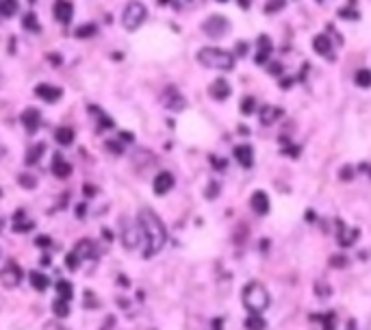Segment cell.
<instances>
[{"label": "cell", "instance_id": "obj_45", "mask_svg": "<svg viewBox=\"0 0 371 330\" xmlns=\"http://www.w3.org/2000/svg\"><path fill=\"white\" fill-rule=\"evenodd\" d=\"M83 194L89 196V198L96 196V187H94V185H85V187H83Z\"/></svg>", "mask_w": 371, "mask_h": 330}, {"label": "cell", "instance_id": "obj_57", "mask_svg": "<svg viewBox=\"0 0 371 330\" xmlns=\"http://www.w3.org/2000/svg\"><path fill=\"white\" fill-rule=\"evenodd\" d=\"M367 172H369V176H371V168H369V170H367Z\"/></svg>", "mask_w": 371, "mask_h": 330}, {"label": "cell", "instance_id": "obj_49", "mask_svg": "<svg viewBox=\"0 0 371 330\" xmlns=\"http://www.w3.org/2000/svg\"><path fill=\"white\" fill-rule=\"evenodd\" d=\"M280 70H282V68H280V63H276V61L269 66V72H271V74H280Z\"/></svg>", "mask_w": 371, "mask_h": 330}, {"label": "cell", "instance_id": "obj_56", "mask_svg": "<svg viewBox=\"0 0 371 330\" xmlns=\"http://www.w3.org/2000/svg\"><path fill=\"white\" fill-rule=\"evenodd\" d=\"M217 3H228V0H217Z\"/></svg>", "mask_w": 371, "mask_h": 330}, {"label": "cell", "instance_id": "obj_8", "mask_svg": "<svg viewBox=\"0 0 371 330\" xmlns=\"http://www.w3.org/2000/svg\"><path fill=\"white\" fill-rule=\"evenodd\" d=\"M54 11V17L61 22V24H68L72 20V15H74V5H72V0H57L52 7Z\"/></svg>", "mask_w": 371, "mask_h": 330}, {"label": "cell", "instance_id": "obj_37", "mask_svg": "<svg viewBox=\"0 0 371 330\" xmlns=\"http://www.w3.org/2000/svg\"><path fill=\"white\" fill-rule=\"evenodd\" d=\"M78 263H80V259H78V254L76 252H70L68 256H66V265L70 270H76L78 267Z\"/></svg>", "mask_w": 371, "mask_h": 330}, {"label": "cell", "instance_id": "obj_26", "mask_svg": "<svg viewBox=\"0 0 371 330\" xmlns=\"http://www.w3.org/2000/svg\"><path fill=\"white\" fill-rule=\"evenodd\" d=\"M354 82L358 87H371V70L369 68H360L356 70V74H354Z\"/></svg>", "mask_w": 371, "mask_h": 330}, {"label": "cell", "instance_id": "obj_23", "mask_svg": "<svg viewBox=\"0 0 371 330\" xmlns=\"http://www.w3.org/2000/svg\"><path fill=\"white\" fill-rule=\"evenodd\" d=\"M43 150H46V143H35V146H31V148L26 150V157H24L26 165H35V163H37L41 159Z\"/></svg>", "mask_w": 371, "mask_h": 330}, {"label": "cell", "instance_id": "obj_1", "mask_svg": "<svg viewBox=\"0 0 371 330\" xmlns=\"http://www.w3.org/2000/svg\"><path fill=\"white\" fill-rule=\"evenodd\" d=\"M139 226H141V235H143V256L150 259L163 250V245L167 241V233L165 226L159 219V215L150 209H141L139 211Z\"/></svg>", "mask_w": 371, "mask_h": 330}, {"label": "cell", "instance_id": "obj_5", "mask_svg": "<svg viewBox=\"0 0 371 330\" xmlns=\"http://www.w3.org/2000/svg\"><path fill=\"white\" fill-rule=\"evenodd\" d=\"M228 29H230V22L226 20L224 15H211V17H206L204 24H202L204 35H209L213 39H222L224 35L228 33Z\"/></svg>", "mask_w": 371, "mask_h": 330}, {"label": "cell", "instance_id": "obj_17", "mask_svg": "<svg viewBox=\"0 0 371 330\" xmlns=\"http://www.w3.org/2000/svg\"><path fill=\"white\" fill-rule=\"evenodd\" d=\"M271 39L267 37V35H260L258 37V52H256V57L254 61L258 63V66H265V61L269 59V54H271Z\"/></svg>", "mask_w": 371, "mask_h": 330}, {"label": "cell", "instance_id": "obj_50", "mask_svg": "<svg viewBox=\"0 0 371 330\" xmlns=\"http://www.w3.org/2000/svg\"><path fill=\"white\" fill-rule=\"evenodd\" d=\"M48 59L54 61V66H59V63H61V57H59V54H48Z\"/></svg>", "mask_w": 371, "mask_h": 330}, {"label": "cell", "instance_id": "obj_51", "mask_svg": "<svg viewBox=\"0 0 371 330\" xmlns=\"http://www.w3.org/2000/svg\"><path fill=\"white\" fill-rule=\"evenodd\" d=\"M280 87H291V78H282L280 80Z\"/></svg>", "mask_w": 371, "mask_h": 330}, {"label": "cell", "instance_id": "obj_46", "mask_svg": "<svg viewBox=\"0 0 371 330\" xmlns=\"http://www.w3.org/2000/svg\"><path fill=\"white\" fill-rule=\"evenodd\" d=\"M211 163H213V165H217V170H224V168H226V161L217 159V157H211Z\"/></svg>", "mask_w": 371, "mask_h": 330}, {"label": "cell", "instance_id": "obj_9", "mask_svg": "<svg viewBox=\"0 0 371 330\" xmlns=\"http://www.w3.org/2000/svg\"><path fill=\"white\" fill-rule=\"evenodd\" d=\"M143 241V235H141V226L137 222V226H130V228H126L124 235H122V243L126 250H135L139 243Z\"/></svg>", "mask_w": 371, "mask_h": 330}, {"label": "cell", "instance_id": "obj_13", "mask_svg": "<svg viewBox=\"0 0 371 330\" xmlns=\"http://www.w3.org/2000/svg\"><path fill=\"white\" fill-rule=\"evenodd\" d=\"M35 94H37V98L46 100V102H57L63 91L59 87H54V85H48V82H41V85L35 87Z\"/></svg>", "mask_w": 371, "mask_h": 330}, {"label": "cell", "instance_id": "obj_33", "mask_svg": "<svg viewBox=\"0 0 371 330\" xmlns=\"http://www.w3.org/2000/svg\"><path fill=\"white\" fill-rule=\"evenodd\" d=\"M15 222H13V231L15 233H29V231H33L35 228V222L31 219V222H22V219H17V217H13Z\"/></svg>", "mask_w": 371, "mask_h": 330}, {"label": "cell", "instance_id": "obj_10", "mask_svg": "<svg viewBox=\"0 0 371 330\" xmlns=\"http://www.w3.org/2000/svg\"><path fill=\"white\" fill-rule=\"evenodd\" d=\"M174 187V176H171L169 172H159L155 182H152V189H155L157 196H165L167 191Z\"/></svg>", "mask_w": 371, "mask_h": 330}, {"label": "cell", "instance_id": "obj_41", "mask_svg": "<svg viewBox=\"0 0 371 330\" xmlns=\"http://www.w3.org/2000/svg\"><path fill=\"white\" fill-rule=\"evenodd\" d=\"M85 298H87V308H98V302L92 291H85Z\"/></svg>", "mask_w": 371, "mask_h": 330}, {"label": "cell", "instance_id": "obj_28", "mask_svg": "<svg viewBox=\"0 0 371 330\" xmlns=\"http://www.w3.org/2000/svg\"><path fill=\"white\" fill-rule=\"evenodd\" d=\"M239 111L243 115H252L256 111V98H252V96H243L241 98V105H239Z\"/></svg>", "mask_w": 371, "mask_h": 330}, {"label": "cell", "instance_id": "obj_2", "mask_svg": "<svg viewBox=\"0 0 371 330\" xmlns=\"http://www.w3.org/2000/svg\"><path fill=\"white\" fill-rule=\"evenodd\" d=\"M241 300H243V306H246L250 313H256V315H263L265 311L269 308V293L267 289L260 285V282L252 280L243 287V293H241Z\"/></svg>", "mask_w": 371, "mask_h": 330}, {"label": "cell", "instance_id": "obj_58", "mask_svg": "<svg viewBox=\"0 0 371 330\" xmlns=\"http://www.w3.org/2000/svg\"><path fill=\"white\" fill-rule=\"evenodd\" d=\"M0 7H3V0H0Z\"/></svg>", "mask_w": 371, "mask_h": 330}, {"label": "cell", "instance_id": "obj_36", "mask_svg": "<svg viewBox=\"0 0 371 330\" xmlns=\"http://www.w3.org/2000/svg\"><path fill=\"white\" fill-rule=\"evenodd\" d=\"M339 15L343 17V20H358L360 17V13L356 11V9H341Z\"/></svg>", "mask_w": 371, "mask_h": 330}, {"label": "cell", "instance_id": "obj_43", "mask_svg": "<svg viewBox=\"0 0 371 330\" xmlns=\"http://www.w3.org/2000/svg\"><path fill=\"white\" fill-rule=\"evenodd\" d=\"M352 174H354V168H350V165H345V168L341 170V178H343V180H350V178H352Z\"/></svg>", "mask_w": 371, "mask_h": 330}, {"label": "cell", "instance_id": "obj_52", "mask_svg": "<svg viewBox=\"0 0 371 330\" xmlns=\"http://www.w3.org/2000/svg\"><path fill=\"white\" fill-rule=\"evenodd\" d=\"M239 5H241V9H248L252 5V0H239Z\"/></svg>", "mask_w": 371, "mask_h": 330}, {"label": "cell", "instance_id": "obj_55", "mask_svg": "<svg viewBox=\"0 0 371 330\" xmlns=\"http://www.w3.org/2000/svg\"><path fill=\"white\" fill-rule=\"evenodd\" d=\"M159 3H161V5H167V3H171V0H159Z\"/></svg>", "mask_w": 371, "mask_h": 330}, {"label": "cell", "instance_id": "obj_35", "mask_svg": "<svg viewBox=\"0 0 371 330\" xmlns=\"http://www.w3.org/2000/svg\"><path fill=\"white\" fill-rule=\"evenodd\" d=\"M285 0H267L265 3V13H278L280 9H285Z\"/></svg>", "mask_w": 371, "mask_h": 330}, {"label": "cell", "instance_id": "obj_30", "mask_svg": "<svg viewBox=\"0 0 371 330\" xmlns=\"http://www.w3.org/2000/svg\"><path fill=\"white\" fill-rule=\"evenodd\" d=\"M22 26H24L26 31H33V33H39L41 31L39 20H37V15H35V13H26L24 20H22Z\"/></svg>", "mask_w": 371, "mask_h": 330}, {"label": "cell", "instance_id": "obj_16", "mask_svg": "<svg viewBox=\"0 0 371 330\" xmlns=\"http://www.w3.org/2000/svg\"><path fill=\"white\" fill-rule=\"evenodd\" d=\"M232 154L239 161L241 168H252L254 165V150H252V146H237Z\"/></svg>", "mask_w": 371, "mask_h": 330}, {"label": "cell", "instance_id": "obj_48", "mask_svg": "<svg viewBox=\"0 0 371 330\" xmlns=\"http://www.w3.org/2000/svg\"><path fill=\"white\" fill-rule=\"evenodd\" d=\"M85 213H87V204H85V202H80V204H78V209H76V215H78V217H83Z\"/></svg>", "mask_w": 371, "mask_h": 330}, {"label": "cell", "instance_id": "obj_4", "mask_svg": "<svg viewBox=\"0 0 371 330\" xmlns=\"http://www.w3.org/2000/svg\"><path fill=\"white\" fill-rule=\"evenodd\" d=\"M146 7H143L141 3H137V0H133V3L126 5L124 9V15H122V24H124V29L126 31H137L139 26L143 24V20H146Z\"/></svg>", "mask_w": 371, "mask_h": 330}, {"label": "cell", "instance_id": "obj_40", "mask_svg": "<svg viewBox=\"0 0 371 330\" xmlns=\"http://www.w3.org/2000/svg\"><path fill=\"white\" fill-rule=\"evenodd\" d=\"M98 122H100V126H102V128H111V126H113V120H111V117H106L104 113L98 115Z\"/></svg>", "mask_w": 371, "mask_h": 330}, {"label": "cell", "instance_id": "obj_42", "mask_svg": "<svg viewBox=\"0 0 371 330\" xmlns=\"http://www.w3.org/2000/svg\"><path fill=\"white\" fill-rule=\"evenodd\" d=\"M345 259H343V256H332L330 259V265H334V267H345Z\"/></svg>", "mask_w": 371, "mask_h": 330}, {"label": "cell", "instance_id": "obj_27", "mask_svg": "<svg viewBox=\"0 0 371 330\" xmlns=\"http://www.w3.org/2000/svg\"><path fill=\"white\" fill-rule=\"evenodd\" d=\"M57 293L63 300H72L74 298V287H72V282H68V280H59L57 282Z\"/></svg>", "mask_w": 371, "mask_h": 330}, {"label": "cell", "instance_id": "obj_24", "mask_svg": "<svg viewBox=\"0 0 371 330\" xmlns=\"http://www.w3.org/2000/svg\"><path fill=\"white\" fill-rule=\"evenodd\" d=\"M54 139H57L61 146H70L74 141V131L68 126H61V128H57V133H54Z\"/></svg>", "mask_w": 371, "mask_h": 330}, {"label": "cell", "instance_id": "obj_47", "mask_svg": "<svg viewBox=\"0 0 371 330\" xmlns=\"http://www.w3.org/2000/svg\"><path fill=\"white\" fill-rule=\"evenodd\" d=\"M237 52H239L241 57H243V54L248 52V44H246V42H239V44H237Z\"/></svg>", "mask_w": 371, "mask_h": 330}, {"label": "cell", "instance_id": "obj_14", "mask_svg": "<svg viewBox=\"0 0 371 330\" xmlns=\"http://www.w3.org/2000/svg\"><path fill=\"white\" fill-rule=\"evenodd\" d=\"M313 50L319 54V57H325V59H334L332 54V42L328 35H317V37L313 39Z\"/></svg>", "mask_w": 371, "mask_h": 330}, {"label": "cell", "instance_id": "obj_3", "mask_svg": "<svg viewBox=\"0 0 371 330\" xmlns=\"http://www.w3.org/2000/svg\"><path fill=\"white\" fill-rule=\"evenodd\" d=\"M198 61L206 68H215V70H224V72L234 68V57L230 52L220 50V48H202L198 52Z\"/></svg>", "mask_w": 371, "mask_h": 330}, {"label": "cell", "instance_id": "obj_44", "mask_svg": "<svg viewBox=\"0 0 371 330\" xmlns=\"http://www.w3.org/2000/svg\"><path fill=\"white\" fill-rule=\"evenodd\" d=\"M209 191H206V198H213V196H217L220 194V187H217V182H209Z\"/></svg>", "mask_w": 371, "mask_h": 330}, {"label": "cell", "instance_id": "obj_22", "mask_svg": "<svg viewBox=\"0 0 371 330\" xmlns=\"http://www.w3.org/2000/svg\"><path fill=\"white\" fill-rule=\"evenodd\" d=\"M31 287L37 291H46L50 287V278L43 272H31Z\"/></svg>", "mask_w": 371, "mask_h": 330}, {"label": "cell", "instance_id": "obj_20", "mask_svg": "<svg viewBox=\"0 0 371 330\" xmlns=\"http://www.w3.org/2000/svg\"><path fill=\"white\" fill-rule=\"evenodd\" d=\"M163 105H165L167 109H174V111H178V109L185 107V100H183V96H180V94H176L174 89H169L165 94V98H163Z\"/></svg>", "mask_w": 371, "mask_h": 330}, {"label": "cell", "instance_id": "obj_29", "mask_svg": "<svg viewBox=\"0 0 371 330\" xmlns=\"http://www.w3.org/2000/svg\"><path fill=\"white\" fill-rule=\"evenodd\" d=\"M246 330H265V319L256 313H250V317L246 319Z\"/></svg>", "mask_w": 371, "mask_h": 330}, {"label": "cell", "instance_id": "obj_31", "mask_svg": "<svg viewBox=\"0 0 371 330\" xmlns=\"http://www.w3.org/2000/svg\"><path fill=\"white\" fill-rule=\"evenodd\" d=\"M17 9H20V5H17V0H3V7H0V13H3L5 17H11L17 13Z\"/></svg>", "mask_w": 371, "mask_h": 330}, {"label": "cell", "instance_id": "obj_19", "mask_svg": "<svg viewBox=\"0 0 371 330\" xmlns=\"http://www.w3.org/2000/svg\"><path fill=\"white\" fill-rule=\"evenodd\" d=\"M280 115H282V109H278V107L267 105V107L260 109V122L267 124V126H269V124H274Z\"/></svg>", "mask_w": 371, "mask_h": 330}, {"label": "cell", "instance_id": "obj_12", "mask_svg": "<svg viewBox=\"0 0 371 330\" xmlns=\"http://www.w3.org/2000/svg\"><path fill=\"white\" fill-rule=\"evenodd\" d=\"M22 124L26 128V133H37V128L41 126V113L37 111V109H26V111L22 113Z\"/></svg>", "mask_w": 371, "mask_h": 330}, {"label": "cell", "instance_id": "obj_54", "mask_svg": "<svg viewBox=\"0 0 371 330\" xmlns=\"http://www.w3.org/2000/svg\"><path fill=\"white\" fill-rule=\"evenodd\" d=\"M41 263H43V265H48V263H52V256H43V259H41Z\"/></svg>", "mask_w": 371, "mask_h": 330}, {"label": "cell", "instance_id": "obj_34", "mask_svg": "<svg viewBox=\"0 0 371 330\" xmlns=\"http://www.w3.org/2000/svg\"><path fill=\"white\" fill-rule=\"evenodd\" d=\"M17 180H20V185L24 189H35V187H37V178L31 176V174H20V178H17Z\"/></svg>", "mask_w": 371, "mask_h": 330}, {"label": "cell", "instance_id": "obj_7", "mask_svg": "<svg viewBox=\"0 0 371 330\" xmlns=\"http://www.w3.org/2000/svg\"><path fill=\"white\" fill-rule=\"evenodd\" d=\"M337 241H339V245H343V248H347V245H352L356 239H358V235H360V231L358 228H347L345 224H343V219H337Z\"/></svg>", "mask_w": 371, "mask_h": 330}, {"label": "cell", "instance_id": "obj_18", "mask_svg": "<svg viewBox=\"0 0 371 330\" xmlns=\"http://www.w3.org/2000/svg\"><path fill=\"white\" fill-rule=\"evenodd\" d=\"M52 174L57 178H68L72 174V165L63 159L61 154H54V159H52Z\"/></svg>", "mask_w": 371, "mask_h": 330}, {"label": "cell", "instance_id": "obj_21", "mask_svg": "<svg viewBox=\"0 0 371 330\" xmlns=\"http://www.w3.org/2000/svg\"><path fill=\"white\" fill-rule=\"evenodd\" d=\"M74 252L78 254V259H92V256H96V250H94V243L89 241V239H80L74 248Z\"/></svg>", "mask_w": 371, "mask_h": 330}, {"label": "cell", "instance_id": "obj_53", "mask_svg": "<svg viewBox=\"0 0 371 330\" xmlns=\"http://www.w3.org/2000/svg\"><path fill=\"white\" fill-rule=\"evenodd\" d=\"M122 139H126V141H133V135H130V133H122Z\"/></svg>", "mask_w": 371, "mask_h": 330}, {"label": "cell", "instance_id": "obj_32", "mask_svg": "<svg viewBox=\"0 0 371 330\" xmlns=\"http://www.w3.org/2000/svg\"><path fill=\"white\" fill-rule=\"evenodd\" d=\"M74 35L78 39H85V37H92V35H96V26L94 24H80L78 29L74 31Z\"/></svg>", "mask_w": 371, "mask_h": 330}, {"label": "cell", "instance_id": "obj_11", "mask_svg": "<svg viewBox=\"0 0 371 330\" xmlns=\"http://www.w3.org/2000/svg\"><path fill=\"white\" fill-rule=\"evenodd\" d=\"M250 207L256 215H267L269 213V196L265 191H254L250 198Z\"/></svg>", "mask_w": 371, "mask_h": 330}, {"label": "cell", "instance_id": "obj_39", "mask_svg": "<svg viewBox=\"0 0 371 330\" xmlns=\"http://www.w3.org/2000/svg\"><path fill=\"white\" fill-rule=\"evenodd\" d=\"M50 243H52V239L48 235H39L37 239H35V245H37V248H48Z\"/></svg>", "mask_w": 371, "mask_h": 330}, {"label": "cell", "instance_id": "obj_25", "mask_svg": "<svg viewBox=\"0 0 371 330\" xmlns=\"http://www.w3.org/2000/svg\"><path fill=\"white\" fill-rule=\"evenodd\" d=\"M52 313L57 317H68L70 315V300H63V298H57L52 302Z\"/></svg>", "mask_w": 371, "mask_h": 330}, {"label": "cell", "instance_id": "obj_6", "mask_svg": "<svg viewBox=\"0 0 371 330\" xmlns=\"http://www.w3.org/2000/svg\"><path fill=\"white\" fill-rule=\"evenodd\" d=\"M22 276H24V274H22L20 265H17L15 261H7L3 272H0V282H3L5 289H15L22 282Z\"/></svg>", "mask_w": 371, "mask_h": 330}, {"label": "cell", "instance_id": "obj_15", "mask_svg": "<svg viewBox=\"0 0 371 330\" xmlns=\"http://www.w3.org/2000/svg\"><path fill=\"white\" fill-rule=\"evenodd\" d=\"M230 91H232V87H230V82L226 80V78H217L213 85L209 87V94L215 100H226V98L230 96Z\"/></svg>", "mask_w": 371, "mask_h": 330}, {"label": "cell", "instance_id": "obj_38", "mask_svg": "<svg viewBox=\"0 0 371 330\" xmlns=\"http://www.w3.org/2000/svg\"><path fill=\"white\" fill-rule=\"evenodd\" d=\"M106 148H108V152H113V154H122L124 152V146L120 141H106Z\"/></svg>", "mask_w": 371, "mask_h": 330}]
</instances>
